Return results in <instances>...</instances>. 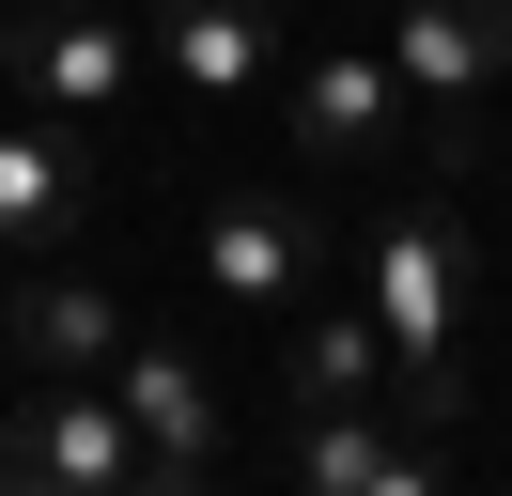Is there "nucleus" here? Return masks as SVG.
<instances>
[{"label":"nucleus","mask_w":512,"mask_h":496,"mask_svg":"<svg viewBox=\"0 0 512 496\" xmlns=\"http://www.w3.org/2000/svg\"><path fill=\"white\" fill-rule=\"evenodd\" d=\"M140 481V434L109 388H47L32 419H0V496H125Z\"/></svg>","instance_id":"4"},{"label":"nucleus","mask_w":512,"mask_h":496,"mask_svg":"<svg viewBox=\"0 0 512 496\" xmlns=\"http://www.w3.org/2000/svg\"><path fill=\"white\" fill-rule=\"evenodd\" d=\"M280 403H388V326L373 310H311L280 341Z\"/></svg>","instance_id":"11"},{"label":"nucleus","mask_w":512,"mask_h":496,"mask_svg":"<svg viewBox=\"0 0 512 496\" xmlns=\"http://www.w3.org/2000/svg\"><path fill=\"white\" fill-rule=\"evenodd\" d=\"M109 403H125L140 450H218V372H202L187 341H125V357H109Z\"/></svg>","instance_id":"10"},{"label":"nucleus","mask_w":512,"mask_h":496,"mask_svg":"<svg viewBox=\"0 0 512 496\" xmlns=\"http://www.w3.org/2000/svg\"><path fill=\"white\" fill-rule=\"evenodd\" d=\"M280 124H295V155H311V171H357V155L419 140V109H404V78H388V47H326V62H295V78H280Z\"/></svg>","instance_id":"5"},{"label":"nucleus","mask_w":512,"mask_h":496,"mask_svg":"<svg viewBox=\"0 0 512 496\" xmlns=\"http://www.w3.org/2000/svg\"><path fill=\"white\" fill-rule=\"evenodd\" d=\"M156 16V62L218 109V93H249V78H280V0H140Z\"/></svg>","instance_id":"9"},{"label":"nucleus","mask_w":512,"mask_h":496,"mask_svg":"<svg viewBox=\"0 0 512 496\" xmlns=\"http://www.w3.org/2000/svg\"><path fill=\"white\" fill-rule=\"evenodd\" d=\"M0 341H16V372H47V388H109V357H125V310H109V279L78 264H32V279H0Z\"/></svg>","instance_id":"6"},{"label":"nucleus","mask_w":512,"mask_h":496,"mask_svg":"<svg viewBox=\"0 0 512 496\" xmlns=\"http://www.w3.org/2000/svg\"><path fill=\"white\" fill-rule=\"evenodd\" d=\"M0 78L47 124H109L125 78H140V0H16L0 16Z\"/></svg>","instance_id":"1"},{"label":"nucleus","mask_w":512,"mask_h":496,"mask_svg":"<svg viewBox=\"0 0 512 496\" xmlns=\"http://www.w3.org/2000/svg\"><path fill=\"white\" fill-rule=\"evenodd\" d=\"M357 310L388 326V372H404V357H450V326H466V217H450V186H435V202H404V217L373 233Z\"/></svg>","instance_id":"2"},{"label":"nucleus","mask_w":512,"mask_h":496,"mask_svg":"<svg viewBox=\"0 0 512 496\" xmlns=\"http://www.w3.org/2000/svg\"><path fill=\"white\" fill-rule=\"evenodd\" d=\"M78 233H94V186H78V140L63 124H0V248L16 264H78Z\"/></svg>","instance_id":"8"},{"label":"nucleus","mask_w":512,"mask_h":496,"mask_svg":"<svg viewBox=\"0 0 512 496\" xmlns=\"http://www.w3.org/2000/svg\"><path fill=\"white\" fill-rule=\"evenodd\" d=\"M0 279H16V248H0Z\"/></svg>","instance_id":"14"},{"label":"nucleus","mask_w":512,"mask_h":496,"mask_svg":"<svg viewBox=\"0 0 512 496\" xmlns=\"http://www.w3.org/2000/svg\"><path fill=\"white\" fill-rule=\"evenodd\" d=\"M311 264H342V233H326V202H295V186H233V202L202 217V279H218L233 310H295Z\"/></svg>","instance_id":"3"},{"label":"nucleus","mask_w":512,"mask_h":496,"mask_svg":"<svg viewBox=\"0 0 512 496\" xmlns=\"http://www.w3.org/2000/svg\"><path fill=\"white\" fill-rule=\"evenodd\" d=\"M388 78H404L419 124L481 109V78H512V0H404L388 16Z\"/></svg>","instance_id":"7"},{"label":"nucleus","mask_w":512,"mask_h":496,"mask_svg":"<svg viewBox=\"0 0 512 496\" xmlns=\"http://www.w3.org/2000/svg\"><path fill=\"white\" fill-rule=\"evenodd\" d=\"M357 496H450V434H388V465Z\"/></svg>","instance_id":"13"},{"label":"nucleus","mask_w":512,"mask_h":496,"mask_svg":"<svg viewBox=\"0 0 512 496\" xmlns=\"http://www.w3.org/2000/svg\"><path fill=\"white\" fill-rule=\"evenodd\" d=\"M388 434H404L388 403H295V481H311V496H357L388 465Z\"/></svg>","instance_id":"12"}]
</instances>
